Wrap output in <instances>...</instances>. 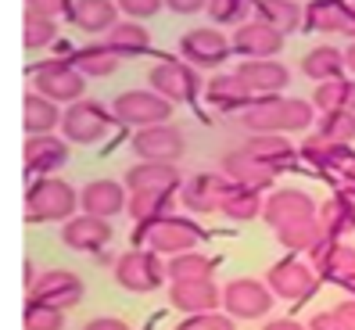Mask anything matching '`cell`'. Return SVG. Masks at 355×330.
<instances>
[{"label":"cell","instance_id":"7dc6e473","mask_svg":"<svg viewBox=\"0 0 355 330\" xmlns=\"http://www.w3.org/2000/svg\"><path fill=\"white\" fill-rule=\"evenodd\" d=\"M26 15H44V18H54L58 22V15H65V4H58V0H29Z\"/></svg>","mask_w":355,"mask_h":330},{"label":"cell","instance_id":"8fae6325","mask_svg":"<svg viewBox=\"0 0 355 330\" xmlns=\"http://www.w3.org/2000/svg\"><path fill=\"white\" fill-rule=\"evenodd\" d=\"M180 51H183V61L194 69H216L223 65V61L230 58V51H234V44L212 26H201V29H191L183 33L180 40Z\"/></svg>","mask_w":355,"mask_h":330},{"label":"cell","instance_id":"9c48e42d","mask_svg":"<svg viewBox=\"0 0 355 330\" xmlns=\"http://www.w3.org/2000/svg\"><path fill=\"white\" fill-rule=\"evenodd\" d=\"M151 90L162 94L165 101H194L198 90H201V76L194 65H187V61H158L148 76Z\"/></svg>","mask_w":355,"mask_h":330},{"label":"cell","instance_id":"d4e9b609","mask_svg":"<svg viewBox=\"0 0 355 330\" xmlns=\"http://www.w3.org/2000/svg\"><path fill=\"white\" fill-rule=\"evenodd\" d=\"M223 191H226V176H216V173H198V176H191V180L183 183L180 201H183L191 212L205 216V212H216V209H219Z\"/></svg>","mask_w":355,"mask_h":330},{"label":"cell","instance_id":"8d00e7d4","mask_svg":"<svg viewBox=\"0 0 355 330\" xmlns=\"http://www.w3.org/2000/svg\"><path fill=\"white\" fill-rule=\"evenodd\" d=\"M169 270V280L173 284H183V280H212L216 277V259H208L205 252H183V255H173V262L165 266Z\"/></svg>","mask_w":355,"mask_h":330},{"label":"cell","instance_id":"ffe728a7","mask_svg":"<svg viewBox=\"0 0 355 330\" xmlns=\"http://www.w3.org/2000/svg\"><path fill=\"white\" fill-rule=\"evenodd\" d=\"M205 101L212 108H219V112H248L255 105V94L241 82V76L237 72H226V76H212L208 79V87H205Z\"/></svg>","mask_w":355,"mask_h":330},{"label":"cell","instance_id":"6f0895ef","mask_svg":"<svg viewBox=\"0 0 355 330\" xmlns=\"http://www.w3.org/2000/svg\"><path fill=\"white\" fill-rule=\"evenodd\" d=\"M348 287H352V298H355V280H352V284H348Z\"/></svg>","mask_w":355,"mask_h":330},{"label":"cell","instance_id":"c3c4849f","mask_svg":"<svg viewBox=\"0 0 355 330\" xmlns=\"http://www.w3.org/2000/svg\"><path fill=\"white\" fill-rule=\"evenodd\" d=\"M309 330H348V327L338 313H320V316L309 320Z\"/></svg>","mask_w":355,"mask_h":330},{"label":"cell","instance_id":"e575fe53","mask_svg":"<svg viewBox=\"0 0 355 330\" xmlns=\"http://www.w3.org/2000/svg\"><path fill=\"white\" fill-rule=\"evenodd\" d=\"M104 47H112L119 58H137L151 47V36L140 22H130V18H122V22L104 36Z\"/></svg>","mask_w":355,"mask_h":330},{"label":"cell","instance_id":"7a4b0ae2","mask_svg":"<svg viewBox=\"0 0 355 330\" xmlns=\"http://www.w3.org/2000/svg\"><path fill=\"white\" fill-rule=\"evenodd\" d=\"M201 226L194 219H183V216H169V219H158V223H144L137 230V241L155 255H183V252H198L201 244Z\"/></svg>","mask_w":355,"mask_h":330},{"label":"cell","instance_id":"d6a6232c","mask_svg":"<svg viewBox=\"0 0 355 330\" xmlns=\"http://www.w3.org/2000/svg\"><path fill=\"white\" fill-rule=\"evenodd\" d=\"M262 205H266V201L259 198V191L241 187V183H230V180H226V191H223V201H219V212H223L226 219L248 223V219L262 216Z\"/></svg>","mask_w":355,"mask_h":330},{"label":"cell","instance_id":"f5cc1de1","mask_svg":"<svg viewBox=\"0 0 355 330\" xmlns=\"http://www.w3.org/2000/svg\"><path fill=\"white\" fill-rule=\"evenodd\" d=\"M341 194H348V198H355V158L341 169Z\"/></svg>","mask_w":355,"mask_h":330},{"label":"cell","instance_id":"3957f363","mask_svg":"<svg viewBox=\"0 0 355 330\" xmlns=\"http://www.w3.org/2000/svg\"><path fill=\"white\" fill-rule=\"evenodd\" d=\"M79 205V194L72 191V183L65 180H33L29 191H26V216L29 223H58V219H72Z\"/></svg>","mask_w":355,"mask_h":330},{"label":"cell","instance_id":"f907efd6","mask_svg":"<svg viewBox=\"0 0 355 330\" xmlns=\"http://www.w3.org/2000/svg\"><path fill=\"white\" fill-rule=\"evenodd\" d=\"M83 330H130V323H122L115 316H101V320H90Z\"/></svg>","mask_w":355,"mask_h":330},{"label":"cell","instance_id":"f35d334b","mask_svg":"<svg viewBox=\"0 0 355 330\" xmlns=\"http://www.w3.org/2000/svg\"><path fill=\"white\" fill-rule=\"evenodd\" d=\"M305 26L316 29V33H334L341 36V26H345V4H338V0H316V4L305 8Z\"/></svg>","mask_w":355,"mask_h":330},{"label":"cell","instance_id":"b9f144b4","mask_svg":"<svg viewBox=\"0 0 355 330\" xmlns=\"http://www.w3.org/2000/svg\"><path fill=\"white\" fill-rule=\"evenodd\" d=\"M320 133H323L327 140L352 144V140H355V112H323Z\"/></svg>","mask_w":355,"mask_h":330},{"label":"cell","instance_id":"4316f807","mask_svg":"<svg viewBox=\"0 0 355 330\" xmlns=\"http://www.w3.org/2000/svg\"><path fill=\"white\" fill-rule=\"evenodd\" d=\"M241 82L252 94H262V97H273L277 90H284L291 82V72L280 65V61H244L237 69Z\"/></svg>","mask_w":355,"mask_h":330},{"label":"cell","instance_id":"836d02e7","mask_svg":"<svg viewBox=\"0 0 355 330\" xmlns=\"http://www.w3.org/2000/svg\"><path fill=\"white\" fill-rule=\"evenodd\" d=\"M255 15H259V22L277 29L280 36H291L295 29L305 26V11L298 4H291V0H262V4H255Z\"/></svg>","mask_w":355,"mask_h":330},{"label":"cell","instance_id":"30bf717a","mask_svg":"<svg viewBox=\"0 0 355 330\" xmlns=\"http://www.w3.org/2000/svg\"><path fill=\"white\" fill-rule=\"evenodd\" d=\"M262 219L280 234L298 223H312L316 219V205H312V198L305 191H273L262 205Z\"/></svg>","mask_w":355,"mask_h":330},{"label":"cell","instance_id":"816d5d0a","mask_svg":"<svg viewBox=\"0 0 355 330\" xmlns=\"http://www.w3.org/2000/svg\"><path fill=\"white\" fill-rule=\"evenodd\" d=\"M341 320H345V327L348 330H355V298H345V302H338V309H334Z\"/></svg>","mask_w":355,"mask_h":330},{"label":"cell","instance_id":"83f0119b","mask_svg":"<svg viewBox=\"0 0 355 330\" xmlns=\"http://www.w3.org/2000/svg\"><path fill=\"white\" fill-rule=\"evenodd\" d=\"M126 187L137 191H176L180 187V169L165 162H140L126 173Z\"/></svg>","mask_w":355,"mask_h":330},{"label":"cell","instance_id":"52a82bcc","mask_svg":"<svg viewBox=\"0 0 355 330\" xmlns=\"http://www.w3.org/2000/svg\"><path fill=\"white\" fill-rule=\"evenodd\" d=\"M115 115L101 105V101H76L69 105L65 119H61V130H65V140L72 144H97L108 137Z\"/></svg>","mask_w":355,"mask_h":330},{"label":"cell","instance_id":"4fadbf2b","mask_svg":"<svg viewBox=\"0 0 355 330\" xmlns=\"http://www.w3.org/2000/svg\"><path fill=\"white\" fill-rule=\"evenodd\" d=\"M223 309L237 320H259L273 309V291L259 280H230L223 287Z\"/></svg>","mask_w":355,"mask_h":330},{"label":"cell","instance_id":"4dcf8cb0","mask_svg":"<svg viewBox=\"0 0 355 330\" xmlns=\"http://www.w3.org/2000/svg\"><path fill=\"white\" fill-rule=\"evenodd\" d=\"M302 158L316 169H345L352 162L348 155V144H338V140H327L323 133H312L305 144H302Z\"/></svg>","mask_w":355,"mask_h":330},{"label":"cell","instance_id":"ba28073f","mask_svg":"<svg viewBox=\"0 0 355 330\" xmlns=\"http://www.w3.org/2000/svg\"><path fill=\"white\" fill-rule=\"evenodd\" d=\"M316 284H320V273L312 270V262H302V259H284L266 273V287L277 298H287V302L309 298L316 291Z\"/></svg>","mask_w":355,"mask_h":330},{"label":"cell","instance_id":"1f68e13d","mask_svg":"<svg viewBox=\"0 0 355 330\" xmlns=\"http://www.w3.org/2000/svg\"><path fill=\"white\" fill-rule=\"evenodd\" d=\"M130 216L144 223H158V219H169L173 209H176V194L173 191H137L130 194Z\"/></svg>","mask_w":355,"mask_h":330},{"label":"cell","instance_id":"7c38bea8","mask_svg":"<svg viewBox=\"0 0 355 330\" xmlns=\"http://www.w3.org/2000/svg\"><path fill=\"white\" fill-rule=\"evenodd\" d=\"M183 151H187V140H183V133L176 126H169V122L133 133V155L144 158V162H165V165H173V162L183 158Z\"/></svg>","mask_w":355,"mask_h":330},{"label":"cell","instance_id":"9f6ffc18","mask_svg":"<svg viewBox=\"0 0 355 330\" xmlns=\"http://www.w3.org/2000/svg\"><path fill=\"white\" fill-rule=\"evenodd\" d=\"M345 69H352V72H355V44L345 51Z\"/></svg>","mask_w":355,"mask_h":330},{"label":"cell","instance_id":"ac0fdd59","mask_svg":"<svg viewBox=\"0 0 355 330\" xmlns=\"http://www.w3.org/2000/svg\"><path fill=\"white\" fill-rule=\"evenodd\" d=\"M169 302L187 316H201V313H216L223 305V291L212 280H183L169 287Z\"/></svg>","mask_w":355,"mask_h":330},{"label":"cell","instance_id":"9a60e30c","mask_svg":"<svg viewBox=\"0 0 355 330\" xmlns=\"http://www.w3.org/2000/svg\"><path fill=\"white\" fill-rule=\"evenodd\" d=\"M312 259V270L327 280H338V284H352L355 280V248L345 241H320L316 248L309 252Z\"/></svg>","mask_w":355,"mask_h":330},{"label":"cell","instance_id":"f1b7e54d","mask_svg":"<svg viewBox=\"0 0 355 330\" xmlns=\"http://www.w3.org/2000/svg\"><path fill=\"white\" fill-rule=\"evenodd\" d=\"M72 65L79 69L83 79H108L122 65V58L112 47H104V44H87V47H79L72 54Z\"/></svg>","mask_w":355,"mask_h":330},{"label":"cell","instance_id":"60d3db41","mask_svg":"<svg viewBox=\"0 0 355 330\" xmlns=\"http://www.w3.org/2000/svg\"><path fill=\"white\" fill-rule=\"evenodd\" d=\"M26 15V11H22ZM58 33V22L54 18H44V15H26L22 18V44L26 51H36V47H47Z\"/></svg>","mask_w":355,"mask_h":330},{"label":"cell","instance_id":"7bdbcfd3","mask_svg":"<svg viewBox=\"0 0 355 330\" xmlns=\"http://www.w3.org/2000/svg\"><path fill=\"white\" fill-rule=\"evenodd\" d=\"M284 248H295V252H312L320 241H323V230H320V223L312 219V223H298V226H291V230H280L277 234Z\"/></svg>","mask_w":355,"mask_h":330},{"label":"cell","instance_id":"5b68a950","mask_svg":"<svg viewBox=\"0 0 355 330\" xmlns=\"http://www.w3.org/2000/svg\"><path fill=\"white\" fill-rule=\"evenodd\" d=\"M112 115L122 126L148 130V126H162V122L173 115V101H165L155 90H126L112 101Z\"/></svg>","mask_w":355,"mask_h":330},{"label":"cell","instance_id":"681fc988","mask_svg":"<svg viewBox=\"0 0 355 330\" xmlns=\"http://www.w3.org/2000/svg\"><path fill=\"white\" fill-rule=\"evenodd\" d=\"M165 8H169L173 15H198V11H205L208 4H198V0H169Z\"/></svg>","mask_w":355,"mask_h":330},{"label":"cell","instance_id":"cb8c5ba5","mask_svg":"<svg viewBox=\"0 0 355 330\" xmlns=\"http://www.w3.org/2000/svg\"><path fill=\"white\" fill-rule=\"evenodd\" d=\"M79 205L87 209V216L112 219V216H119L122 209H126L130 201H126V191H122V183H115V180H94V183H87V187H83Z\"/></svg>","mask_w":355,"mask_h":330},{"label":"cell","instance_id":"74e56055","mask_svg":"<svg viewBox=\"0 0 355 330\" xmlns=\"http://www.w3.org/2000/svg\"><path fill=\"white\" fill-rule=\"evenodd\" d=\"M312 101L323 108V112H355V79H330V82H320Z\"/></svg>","mask_w":355,"mask_h":330},{"label":"cell","instance_id":"277c9868","mask_svg":"<svg viewBox=\"0 0 355 330\" xmlns=\"http://www.w3.org/2000/svg\"><path fill=\"white\" fill-rule=\"evenodd\" d=\"M33 82H36V94L54 101V105H76V101H83V90H87V79L79 76L72 58H51L44 65H36Z\"/></svg>","mask_w":355,"mask_h":330},{"label":"cell","instance_id":"ee69618b","mask_svg":"<svg viewBox=\"0 0 355 330\" xmlns=\"http://www.w3.org/2000/svg\"><path fill=\"white\" fill-rule=\"evenodd\" d=\"M205 11H208V18H212V22H219V26H237V29H241L244 18L252 15L255 8L244 4V0H212Z\"/></svg>","mask_w":355,"mask_h":330},{"label":"cell","instance_id":"bcb514c9","mask_svg":"<svg viewBox=\"0 0 355 330\" xmlns=\"http://www.w3.org/2000/svg\"><path fill=\"white\" fill-rule=\"evenodd\" d=\"M119 11L126 15L130 22H137V18H155L162 11V4H158V0H122Z\"/></svg>","mask_w":355,"mask_h":330},{"label":"cell","instance_id":"603a6c76","mask_svg":"<svg viewBox=\"0 0 355 330\" xmlns=\"http://www.w3.org/2000/svg\"><path fill=\"white\" fill-rule=\"evenodd\" d=\"M223 176L230 183H241V187H252V191H266V187H273V180L277 173L273 169H266L262 162H255L248 151H230L223 155Z\"/></svg>","mask_w":355,"mask_h":330},{"label":"cell","instance_id":"5bb4252c","mask_svg":"<svg viewBox=\"0 0 355 330\" xmlns=\"http://www.w3.org/2000/svg\"><path fill=\"white\" fill-rule=\"evenodd\" d=\"M79 298H83V280H79V273H69V270H47L29 284V302L72 309V305H79Z\"/></svg>","mask_w":355,"mask_h":330},{"label":"cell","instance_id":"f546056e","mask_svg":"<svg viewBox=\"0 0 355 330\" xmlns=\"http://www.w3.org/2000/svg\"><path fill=\"white\" fill-rule=\"evenodd\" d=\"M61 119L65 115L58 112L54 101L40 97V94H26V101H22V126H26L29 137H47L54 126H61Z\"/></svg>","mask_w":355,"mask_h":330},{"label":"cell","instance_id":"7402d4cb","mask_svg":"<svg viewBox=\"0 0 355 330\" xmlns=\"http://www.w3.org/2000/svg\"><path fill=\"white\" fill-rule=\"evenodd\" d=\"M255 162H262L266 169H273V173H284L295 165V148H291V140L280 137V133H252L244 140V148Z\"/></svg>","mask_w":355,"mask_h":330},{"label":"cell","instance_id":"8992f818","mask_svg":"<svg viewBox=\"0 0 355 330\" xmlns=\"http://www.w3.org/2000/svg\"><path fill=\"white\" fill-rule=\"evenodd\" d=\"M165 277H169V270H165V266L158 262V255L148 252V248H133V252L115 259V284L122 287V291L148 295V291H155V287L165 284Z\"/></svg>","mask_w":355,"mask_h":330},{"label":"cell","instance_id":"11a10c76","mask_svg":"<svg viewBox=\"0 0 355 330\" xmlns=\"http://www.w3.org/2000/svg\"><path fill=\"white\" fill-rule=\"evenodd\" d=\"M262 330H309V327H302L295 320H273V323H266Z\"/></svg>","mask_w":355,"mask_h":330},{"label":"cell","instance_id":"d590c367","mask_svg":"<svg viewBox=\"0 0 355 330\" xmlns=\"http://www.w3.org/2000/svg\"><path fill=\"white\" fill-rule=\"evenodd\" d=\"M302 72L316 82H330V79H341L345 76V54L338 47H312L302 58Z\"/></svg>","mask_w":355,"mask_h":330},{"label":"cell","instance_id":"484cf974","mask_svg":"<svg viewBox=\"0 0 355 330\" xmlns=\"http://www.w3.org/2000/svg\"><path fill=\"white\" fill-rule=\"evenodd\" d=\"M316 223L327 241H345L348 234H355V198L348 194H334L320 205Z\"/></svg>","mask_w":355,"mask_h":330},{"label":"cell","instance_id":"e0dca14e","mask_svg":"<svg viewBox=\"0 0 355 330\" xmlns=\"http://www.w3.org/2000/svg\"><path fill=\"white\" fill-rule=\"evenodd\" d=\"M61 165H69V144L47 133V137H29L26 140V173L36 180H47Z\"/></svg>","mask_w":355,"mask_h":330},{"label":"cell","instance_id":"d6986e66","mask_svg":"<svg viewBox=\"0 0 355 330\" xmlns=\"http://www.w3.org/2000/svg\"><path fill=\"white\" fill-rule=\"evenodd\" d=\"M65 15H69V22L83 33H104L108 36L119 22H122V11L119 4H108V0H69L65 4Z\"/></svg>","mask_w":355,"mask_h":330},{"label":"cell","instance_id":"db71d44e","mask_svg":"<svg viewBox=\"0 0 355 330\" xmlns=\"http://www.w3.org/2000/svg\"><path fill=\"white\" fill-rule=\"evenodd\" d=\"M341 36H348L355 44V4H345V26H341Z\"/></svg>","mask_w":355,"mask_h":330},{"label":"cell","instance_id":"2e32d148","mask_svg":"<svg viewBox=\"0 0 355 330\" xmlns=\"http://www.w3.org/2000/svg\"><path fill=\"white\" fill-rule=\"evenodd\" d=\"M234 51H237L244 61H273V54L284 51V36L255 18V22H244V26L234 33Z\"/></svg>","mask_w":355,"mask_h":330},{"label":"cell","instance_id":"f6af8a7d","mask_svg":"<svg viewBox=\"0 0 355 330\" xmlns=\"http://www.w3.org/2000/svg\"><path fill=\"white\" fill-rule=\"evenodd\" d=\"M176 330H234V320L219 313H201V316H187Z\"/></svg>","mask_w":355,"mask_h":330},{"label":"cell","instance_id":"44dd1931","mask_svg":"<svg viewBox=\"0 0 355 330\" xmlns=\"http://www.w3.org/2000/svg\"><path fill=\"white\" fill-rule=\"evenodd\" d=\"M61 241H65L72 252H104V244L112 241V226L108 219H97V216H72L61 230Z\"/></svg>","mask_w":355,"mask_h":330},{"label":"cell","instance_id":"6da1fadb","mask_svg":"<svg viewBox=\"0 0 355 330\" xmlns=\"http://www.w3.org/2000/svg\"><path fill=\"white\" fill-rule=\"evenodd\" d=\"M248 133H298L312 126V105L309 101H284V97H262L241 115Z\"/></svg>","mask_w":355,"mask_h":330},{"label":"cell","instance_id":"ab89813d","mask_svg":"<svg viewBox=\"0 0 355 330\" xmlns=\"http://www.w3.org/2000/svg\"><path fill=\"white\" fill-rule=\"evenodd\" d=\"M22 323H26V330H65V309L44 305V302H29Z\"/></svg>","mask_w":355,"mask_h":330}]
</instances>
